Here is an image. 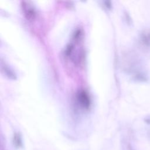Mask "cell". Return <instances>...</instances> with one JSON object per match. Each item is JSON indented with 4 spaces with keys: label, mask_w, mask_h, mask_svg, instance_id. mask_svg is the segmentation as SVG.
<instances>
[{
    "label": "cell",
    "mask_w": 150,
    "mask_h": 150,
    "mask_svg": "<svg viewBox=\"0 0 150 150\" xmlns=\"http://www.w3.org/2000/svg\"><path fill=\"white\" fill-rule=\"evenodd\" d=\"M77 100L83 108H88L90 107V100L88 94L85 91H81L78 93Z\"/></svg>",
    "instance_id": "obj_2"
},
{
    "label": "cell",
    "mask_w": 150,
    "mask_h": 150,
    "mask_svg": "<svg viewBox=\"0 0 150 150\" xmlns=\"http://www.w3.org/2000/svg\"><path fill=\"white\" fill-rule=\"evenodd\" d=\"M13 146L16 149L22 148L23 146V142L21 134L19 132H15L12 137Z\"/></svg>",
    "instance_id": "obj_3"
},
{
    "label": "cell",
    "mask_w": 150,
    "mask_h": 150,
    "mask_svg": "<svg viewBox=\"0 0 150 150\" xmlns=\"http://www.w3.org/2000/svg\"><path fill=\"white\" fill-rule=\"evenodd\" d=\"M138 41L144 50L150 52V28H145L141 32Z\"/></svg>",
    "instance_id": "obj_1"
},
{
    "label": "cell",
    "mask_w": 150,
    "mask_h": 150,
    "mask_svg": "<svg viewBox=\"0 0 150 150\" xmlns=\"http://www.w3.org/2000/svg\"><path fill=\"white\" fill-rule=\"evenodd\" d=\"M123 149L124 150H135L133 148V146L131 145V144L129 142H125L124 143Z\"/></svg>",
    "instance_id": "obj_4"
}]
</instances>
